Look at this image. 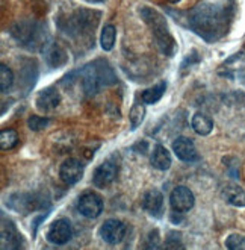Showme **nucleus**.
Instances as JSON below:
<instances>
[{
    "mask_svg": "<svg viewBox=\"0 0 245 250\" xmlns=\"http://www.w3.org/2000/svg\"><path fill=\"white\" fill-rule=\"evenodd\" d=\"M144 117H146V106H144V102L142 104H135L131 109V114H129L132 130H135L136 127L141 126V123L144 122Z\"/></svg>",
    "mask_w": 245,
    "mask_h": 250,
    "instance_id": "obj_25",
    "label": "nucleus"
},
{
    "mask_svg": "<svg viewBox=\"0 0 245 250\" xmlns=\"http://www.w3.org/2000/svg\"><path fill=\"white\" fill-rule=\"evenodd\" d=\"M165 91H167V81H161V82H157L156 85L147 88V90H144L141 93V100L146 105H153V104L159 102L164 97Z\"/></svg>",
    "mask_w": 245,
    "mask_h": 250,
    "instance_id": "obj_21",
    "label": "nucleus"
},
{
    "mask_svg": "<svg viewBox=\"0 0 245 250\" xmlns=\"http://www.w3.org/2000/svg\"><path fill=\"white\" fill-rule=\"evenodd\" d=\"M159 240H161L159 232H157V230L150 232V233H149V237H147L149 244H147L146 247H147V249H157V247H159Z\"/></svg>",
    "mask_w": 245,
    "mask_h": 250,
    "instance_id": "obj_29",
    "label": "nucleus"
},
{
    "mask_svg": "<svg viewBox=\"0 0 245 250\" xmlns=\"http://www.w3.org/2000/svg\"><path fill=\"white\" fill-rule=\"evenodd\" d=\"M42 53H44L46 62L50 67H53V68L62 67L67 62V53H65V50L59 46V44H56V42L44 44V46H42Z\"/></svg>",
    "mask_w": 245,
    "mask_h": 250,
    "instance_id": "obj_17",
    "label": "nucleus"
},
{
    "mask_svg": "<svg viewBox=\"0 0 245 250\" xmlns=\"http://www.w3.org/2000/svg\"><path fill=\"white\" fill-rule=\"evenodd\" d=\"M50 123L49 119H46V117H38V115H31L27 119V126L31 130L34 132H39L42 130L44 127H47V125Z\"/></svg>",
    "mask_w": 245,
    "mask_h": 250,
    "instance_id": "obj_28",
    "label": "nucleus"
},
{
    "mask_svg": "<svg viewBox=\"0 0 245 250\" xmlns=\"http://www.w3.org/2000/svg\"><path fill=\"white\" fill-rule=\"evenodd\" d=\"M83 176V166L79 159L68 158L59 167V178L67 185H75Z\"/></svg>",
    "mask_w": 245,
    "mask_h": 250,
    "instance_id": "obj_12",
    "label": "nucleus"
},
{
    "mask_svg": "<svg viewBox=\"0 0 245 250\" xmlns=\"http://www.w3.org/2000/svg\"><path fill=\"white\" fill-rule=\"evenodd\" d=\"M126 225L123 222L117 218H109L106 222L100 226L98 229V235L105 243L113 246V244H118L123 241L124 235H126Z\"/></svg>",
    "mask_w": 245,
    "mask_h": 250,
    "instance_id": "obj_7",
    "label": "nucleus"
},
{
    "mask_svg": "<svg viewBox=\"0 0 245 250\" xmlns=\"http://www.w3.org/2000/svg\"><path fill=\"white\" fill-rule=\"evenodd\" d=\"M139 14L151 31L153 40L156 42V47L159 49V52L167 56L174 55L177 50V42L174 37L171 35L167 19L161 12H157L156 9H151V8H141Z\"/></svg>",
    "mask_w": 245,
    "mask_h": 250,
    "instance_id": "obj_3",
    "label": "nucleus"
},
{
    "mask_svg": "<svg viewBox=\"0 0 245 250\" xmlns=\"http://www.w3.org/2000/svg\"><path fill=\"white\" fill-rule=\"evenodd\" d=\"M21 237L11 220L2 218V249H20Z\"/></svg>",
    "mask_w": 245,
    "mask_h": 250,
    "instance_id": "obj_15",
    "label": "nucleus"
},
{
    "mask_svg": "<svg viewBox=\"0 0 245 250\" xmlns=\"http://www.w3.org/2000/svg\"><path fill=\"white\" fill-rule=\"evenodd\" d=\"M73 73L82 82V88L86 96H94L102 88L113 85L117 82L113 68L105 60H95Z\"/></svg>",
    "mask_w": 245,
    "mask_h": 250,
    "instance_id": "obj_2",
    "label": "nucleus"
},
{
    "mask_svg": "<svg viewBox=\"0 0 245 250\" xmlns=\"http://www.w3.org/2000/svg\"><path fill=\"white\" fill-rule=\"evenodd\" d=\"M226 246L230 250H245V235L232 233L226 240Z\"/></svg>",
    "mask_w": 245,
    "mask_h": 250,
    "instance_id": "obj_27",
    "label": "nucleus"
},
{
    "mask_svg": "<svg viewBox=\"0 0 245 250\" xmlns=\"http://www.w3.org/2000/svg\"><path fill=\"white\" fill-rule=\"evenodd\" d=\"M172 152L177 155V158L183 163H194L198 159V153L195 149V144L188 137H179L172 143Z\"/></svg>",
    "mask_w": 245,
    "mask_h": 250,
    "instance_id": "obj_13",
    "label": "nucleus"
},
{
    "mask_svg": "<svg viewBox=\"0 0 245 250\" xmlns=\"http://www.w3.org/2000/svg\"><path fill=\"white\" fill-rule=\"evenodd\" d=\"M100 12L88 11V9H79L75 16L70 17L68 26L71 29V32L80 34V32H94V29L98 23Z\"/></svg>",
    "mask_w": 245,
    "mask_h": 250,
    "instance_id": "obj_5",
    "label": "nucleus"
},
{
    "mask_svg": "<svg viewBox=\"0 0 245 250\" xmlns=\"http://www.w3.org/2000/svg\"><path fill=\"white\" fill-rule=\"evenodd\" d=\"M117 166L112 164L111 161H106V163L100 164L95 171H94V176H93V184L97 187V188H106L109 187L115 178H117Z\"/></svg>",
    "mask_w": 245,
    "mask_h": 250,
    "instance_id": "obj_14",
    "label": "nucleus"
},
{
    "mask_svg": "<svg viewBox=\"0 0 245 250\" xmlns=\"http://www.w3.org/2000/svg\"><path fill=\"white\" fill-rule=\"evenodd\" d=\"M167 2H170V3H177V2H180V0H167Z\"/></svg>",
    "mask_w": 245,
    "mask_h": 250,
    "instance_id": "obj_30",
    "label": "nucleus"
},
{
    "mask_svg": "<svg viewBox=\"0 0 245 250\" xmlns=\"http://www.w3.org/2000/svg\"><path fill=\"white\" fill-rule=\"evenodd\" d=\"M221 197L233 205V207H245V189L238 187V185H233V184H228L226 187H223L221 189Z\"/></svg>",
    "mask_w": 245,
    "mask_h": 250,
    "instance_id": "obj_19",
    "label": "nucleus"
},
{
    "mask_svg": "<svg viewBox=\"0 0 245 250\" xmlns=\"http://www.w3.org/2000/svg\"><path fill=\"white\" fill-rule=\"evenodd\" d=\"M192 129L197 132L198 135L206 137L209 135L212 129H213V120L210 119L209 115L203 114V112H197L192 117Z\"/></svg>",
    "mask_w": 245,
    "mask_h": 250,
    "instance_id": "obj_22",
    "label": "nucleus"
},
{
    "mask_svg": "<svg viewBox=\"0 0 245 250\" xmlns=\"http://www.w3.org/2000/svg\"><path fill=\"white\" fill-rule=\"evenodd\" d=\"M71 237H73V228H71V223L67 218H59V220H56V222H53L46 235L47 241H50L52 244H57V246L68 243Z\"/></svg>",
    "mask_w": 245,
    "mask_h": 250,
    "instance_id": "obj_9",
    "label": "nucleus"
},
{
    "mask_svg": "<svg viewBox=\"0 0 245 250\" xmlns=\"http://www.w3.org/2000/svg\"><path fill=\"white\" fill-rule=\"evenodd\" d=\"M19 144V134L14 129H3L0 132V147L2 150H11Z\"/></svg>",
    "mask_w": 245,
    "mask_h": 250,
    "instance_id": "obj_24",
    "label": "nucleus"
},
{
    "mask_svg": "<svg viewBox=\"0 0 245 250\" xmlns=\"http://www.w3.org/2000/svg\"><path fill=\"white\" fill-rule=\"evenodd\" d=\"M218 73L228 79H235L245 75V53L239 52L236 55H232L220 65Z\"/></svg>",
    "mask_w": 245,
    "mask_h": 250,
    "instance_id": "obj_11",
    "label": "nucleus"
},
{
    "mask_svg": "<svg viewBox=\"0 0 245 250\" xmlns=\"http://www.w3.org/2000/svg\"><path fill=\"white\" fill-rule=\"evenodd\" d=\"M88 2H103V0H88Z\"/></svg>",
    "mask_w": 245,
    "mask_h": 250,
    "instance_id": "obj_31",
    "label": "nucleus"
},
{
    "mask_svg": "<svg viewBox=\"0 0 245 250\" xmlns=\"http://www.w3.org/2000/svg\"><path fill=\"white\" fill-rule=\"evenodd\" d=\"M142 207L154 217H159L164 211V196L159 189H149L142 199Z\"/></svg>",
    "mask_w": 245,
    "mask_h": 250,
    "instance_id": "obj_18",
    "label": "nucleus"
},
{
    "mask_svg": "<svg viewBox=\"0 0 245 250\" xmlns=\"http://www.w3.org/2000/svg\"><path fill=\"white\" fill-rule=\"evenodd\" d=\"M115 40H117V31L112 24H106L102 29V35H100V44L105 52H111L115 46Z\"/></svg>",
    "mask_w": 245,
    "mask_h": 250,
    "instance_id": "obj_23",
    "label": "nucleus"
},
{
    "mask_svg": "<svg viewBox=\"0 0 245 250\" xmlns=\"http://www.w3.org/2000/svg\"><path fill=\"white\" fill-rule=\"evenodd\" d=\"M14 83V73L12 70L2 64L0 65V91L2 93H8L11 90V86Z\"/></svg>",
    "mask_w": 245,
    "mask_h": 250,
    "instance_id": "obj_26",
    "label": "nucleus"
},
{
    "mask_svg": "<svg viewBox=\"0 0 245 250\" xmlns=\"http://www.w3.org/2000/svg\"><path fill=\"white\" fill-rule=\"evenodd\" d=\"M77 211L86 218H97L103 211V199L97 193L86 191L77 200Z\"/></svg>",
    "mask_w": 245,
    "mask_h": 250,
    "instance_id": "obj_6",
    "label": "nucleus"
},
{
    "mask_svg": "<svg viewBox=\"0 0 245 250\" xmlns=\"http://www.w3.org/2000/svg\"><path fill=\"white\" fill-rule=\"evenodd\" d=\"M59 102H61V96H59V91L56 90V86H47L46 90H42L38 94L35 105L38 106V109L49 112L59 105Z\"/></svg>",
    "mask_w": 245,
    "mask_h": 250,
    "instance_id": "obj_16",
    "label": "nucleus"
},
{
    "mask_svg": "<svg viewBox=\"0 0 245 250\" xmlns=\"http://www.w3.org/2000/svg\"><path fill=\"white\" fill-rule=\"evenodd\" d=\"M170 203H171V208L176 212H188L194 207L195 197H194V193L188 187L179 185L171 191Z\"/></svg>",
    "mask_w": 245,
    "mask_h": 250,
    "instance_id": "obj_8",
    "label": "nucleus"
},
{
    "mask_svg": "<svg viewBox=\"0 0 245 250\" xmlns=\"http://www.w3.org/2000/svg\"><path fill=\"white\" fill-rule=\"evenodd\" d=\"M12 37L26 47H32V44H39L41 40V29L34 21H19L12 29Z\"/></svg>",
    "mask_w": 245,
    "mask_h": 250,
    "instance_id": "obj_4",
    "label": "nucleus"
},
{
    "mask_svg": "<svg viewBox=\"0 0 245 250\" xmlns=\"http://www.w3.org/2000/svg\"><path fill=\"white\" fill-rule=\"evenodd\" d=\"M171 163H172V161H171L170 152L165 149L164 146L157 144L154 149H153L151 155H150V164L154 168H157V170L165 171V170H168L171 167Z\"/></svg>",
    "mask_w": 245,
    "mask_h": 250,
    "instance_id": "obj_20",
    "label": "nucleus"
},
{
    "mask_svg": "<svg viewBox=\"0 0 245 250\" xmlns=\"http://www.w3.org/2000/svg\"><path fill=\"white\" fill-rule=\"evenodd\" d=\"M188 21L198 37L206 41H217L227 32L228 16L221 6L201 2L189 11Z\"/></svg>",
    "mask_w": 245,
    "mask_h": 250,
    "instance_id": "obj_1",
    "label": "nucleus"
},
{
    "mask_svg": "<svg viewBox=\"0 0 245 250\" xmlns=\"http://www.w3.org/2000/svg\"><path fill=\"white\" fill-rule=\"evenodd\" d=\"M8 205L17 212L21 214H27L31 211H35L38 208H42L44 205L42 202L38 199V196L35 194H27V193H17V194H12L8 200Z\"/></svg>",
    "mask_w": 245,
    "mask_h": 250,
    "instance_id": "obj_10",
    "label": "nucleus"
}]
</instances>
